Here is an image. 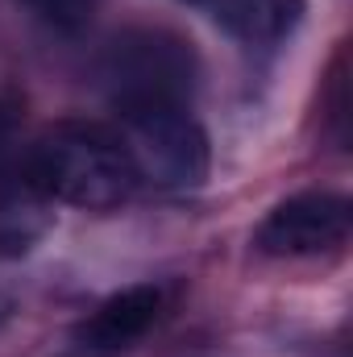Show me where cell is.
Returning a JSON list of instances; mask_svg holds the SVG:
<instances>
[{"label":"cell","mask_w":353,"mask_h":357,"mask_svg":"<svg viewBox=\"0 0 353 357\" xmlns=\"http://www.w3.org/2000/svg\"><path fill=\"white\" fill-rule=\"evenodd\" d=\"M25 178L38 195L88 212L121 208L137 187L117 129L91 121H63L46 129L25 154Z\"/></svg>","instance_id":"1"},{"label":"cell","mask_w":353,"mask_h":357,"mask_svg":"<svg viewBox=\"0 0 353 357\" xmlns=\"http://www.w3.org/2000/svg\"><path fill=\"white\" fill-rule=\"evenodd\" d=\"M195 54L167 29H125L96 63V79L117 112L187 108L195 91Z\"/></svg>","instance_id":"2"},{"label":"cell","mask_w":353,"mask_h":357,"mask_svg":"<svg viewBox=\"0 0 353 357\" xmlns=\"http://www.w3.org/2000/svg\"><path fill=\"white\" fill-rule=\"evenodd\" d=\"M117 137L133 162L137 183L195 187L208 175V133L187 108H137L121 112Z\"/></svg>","instance_id":"3"},{"label":"cell","mask_w":353,"mask_h":357,"mask_svg":"<svg viewBox=\"0 0 353 357\" xmlns=\"http://www.w3.org/2000/svg\"><path fill=\"white\" fill-rule=\"evenodd\" d=\"M350 237V199L333 191H308L278 204L262 220L254 245L270 258H316Z\"/></svg>","instance_id":"4"},{"label":"cell","mask_w":353,"mask_h":357,"mask_svg":"<svg viewBox=\"0 0 353 357\" xmlns=\"http://www.w3.org/2000/svg\"><path fill=\"white\" fill-rule=\"evenodd\" d=\"M163 312V291L158 287H129L112 299H104L88 320L80 324V345L91 354H121L137 337L150 333V324Z\"/></svg>","instance_id":"5"},{"label":"cell","mask_w":353,"mask_h":357,"mask_svg":"<svg viewBox=\"0 0 353 357\" xmlns=\"http://www.w3.org/2000/svg\"><path fill=\"white\" fill-rule=\"evenodd\" d=\"M204 8L229 38L246 46H278L303 17V0H187Z\"/></svg>","instance_id":"6"},{"label":"cell","mask_w":353,"mask_h":357,"mask_svg":"<svg viewBox=\"0 0 353 357\" xmlns=\"http://www.w3.org/2000/svg\"><path fill=\"white\" fill-rule=\"evenodd\" d=\"M42 25H50L54 33H67V38H75V33H84L91 25V17H96V0H21Z\"/></svg>","instance_id":"7"}]
</instances>
